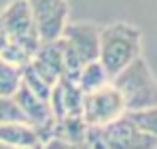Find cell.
Instances as JSON below:
<instances>
[{
	"mask_svg": "<svg viewBox=\"0 0 157 149\" xmlns=\"http://www.w3.org/2000/svg\"><path fill=\"white\" fill-rule=\"evenodd\" d=\"M38 46L40 38L26 0H10L0 10V58L24 66Z\"/></svg>",
	"mask_w": 157,
	"mask_h": 149,
	"instance_id": "6da1fadb",
	"label": "cell"
},
{
	"mask_svg": "<svg viewBox=\"0 0 157 149\" xmlns=\"http://www.w3.org/2000/svg\"><path fill=\"white\" fill-rule=\"evenodd\" d=\"M141 30L125 20L100 26L98 62L104 66L109 80L129 62L141 56Z\"/></svg>",
	"mask_w": 157,
	"mask_h": 149,
	"instance_id": "7a4b0ae2",
	"label": "cell"
},
{
	"mask_svg": "<svg viewBox=\"0 0 157 149\" xmlns=\"http://www.w3.org/2000/svg\"><path fill=\"white\" fill-rule=\"evenodd\" d=\"M84 143L90 149H157V133H147L123 111L104 125H88Z\"/></svg>",
	"mask_w": 157,
	"mask_h": 149,
	"instance_id": "3957f363",
	"label": "cell"
},
{
	"mask_svg": "<svg viewBox=\"0 0 157 149\" xmlns=\"http://www.w3.org/2000/svg\"><path fill=\"white\" fill-rule=\"evenodd\" d=\"M109 84L119 92L125 109H143V107H155L157 101V84L153 72L143 56L135 58L133 62L119 70Z\"/></svg>",
	"mask_w": 157,
	"mask_h": 149,
	"instance_id": "277c9868",
	"label": "cell"
},
{
	"mask_svg": "<svg viewBox=\"0 0 157 149\" xmlns=\"http://www.w3.org/2000/svg\"><path fill=\"white\" fill-rule=\"evenodd\" d=\"M100 26L94 22H68L60 34L64 54V78L74 80L86 64L98 60Z\"/></svg>",
	"mask_w": 157,
	"mask_h": 149,
	"instance_id": "5b68a950",
	"label": "cell"
},
{
	"mask_svg": "<svg viewBox=\"0 0 157 149\" xmlns=\"http://www.w3.org/2000/svg\"><path fill=\"white\" fill-rule=\"evenodd\" d=\"M125 111V103H123L119 92L107 82L105 86L92 92H86L82 96V117H84L86 125H104Z\"/></svg>",
	"mask_w": 157,
	"mask_h": 149,
	"instance_id": "8992f818",
	"label": "cell"
},
{
	"mask_svg": "<svg viewBox=\"0 0 157 149\" xmlns=\"http://www.w3.org/2000/svg\"><path fill=\"white\" fill-rule=\"evenodd\" d=\"M26 4L40 42H52L60 38L70 18L68 0H26Z\"/></svg>",
	"mask_w": 157,
	"mask_h": 149,
	"instance_id": "52a82bcc",
	"label": "cell"
},
{
	"mask_svg": "<svg viewBox=\"0 0 157 149\" xmlns=\"http://www.w3.org/2000/svg\"><path fill=\"white\" fill-rule=\"evenodd\" d=\"M28 66L44 84L52 88L64 76V54H62L60 40L40 42V46L34 50V54L28 60Z\"/></svg>",
	"mask_w": 157,
	"mask_h": 149,
	"instance_id": "ba28073f",
	"label": "cell"
},
{
	"mask_svg": "<svg viewBox=\"0 0 157 149\" xmlns=\"http://www.w3.org/2000/svg\"><path fill=\"white\" fill-rule=\"evenodd\" d=\"M82 90L76 86V82L62 76L50 90L48 105H50L52 119H66L82 115Z\"/></svg>",
	"mask_w": 157,
	"mask_h": 149,
	"instance_id": "9c48e42d",
	"label": "cell"
},
{
	"mask_svg": "<svg viewBox=\"0 0 157 149\" xmlns=\"http://www.w3.org/2000/svg\"><path fill=\"white\" fill-rule=\"evenodd\" d=\"M14 101L18 103V107L22 109L24 117L28 119L30 125H34L36 129L42 133V139H44V133H46L48 125L52 121V113H50V105L48 101H44L42 97H38L36 94H32L26 86L20 82L18 90L14 92Z\"/></svg>",
	"mask_w": 157,
	"mask_h": 149,
	"instance_id": "30bf717a",
	"label": "cell"
},
{
	"mask_svg": "<svg viewBox=\"0 0 157 149\" xmlns=\"http://www.w3.org/2000/svg\"><path fill=\"white\" fill-rule=\"evenodd\" d=\"M0 141L20 149H42V133L24 121L0 123Z\"/></svg>",
	"mask_w": 157,
	"mask_h": 149,
	"instance_id": "8fae6325",
	"label": "cell"
},
{
	"mask_svg": "<svg viewBox=\"0 0 157 149\" xmlns=\"http://www.w3.org/2000/svg\"><path fill=\"white\" fill-rule=\"evenodd\" d=\"M74 82H76V86L82 90V94H86V92H92V90H98V88H101V86H105L107 82H109V76L105 74L104 66L98 60H94V62H90V64H86L84 68L76 74Z\"/></svg>",
	"mask_w": 157,
	"mask_h": 149,
	"instance_id": "7c38bea8",
	"label": "cell"
},
{
	"mask_svg": "<svg viewBox=\"0 0 157 149\" xmlns=\"http://www.w3.org/2000/svg\"><path fill=\"white\" fill-rule=\"evenodd\" d=\"M22 82V66L10 64L0 58V96H14Z\"/></svg>",
	"mask_w": 157,
	"mask_h": 149,
	"instance_id": "4fadbf2b",
	"label": "cell"
},
{
	"mask_svg": "<svg viewBox=\"0 0 157 149\" xmlns=\"http://www.w3.org/2000/svg\"><path fill=\"white\" fill-rule=\"evenodd\" d=\"M10 121H24L28 123V119L24 117L22 109L18 107V103L14 101V97L0 96V123H10Z\"/></svg>",
	"mask_w": 157,
	"mask_h": 149,
	"instance_id": "5bb4252c",
	"label": "cell"
},
{
	"mask_svg": "<svg viewBox=\"0 0 157 149\" xmlns=\"http://www.w3.org/2000/svg\"><path fill=\"white\" fill-rule=\"evenodd\" d=\"M42 149H90L84 141H60V139H48V141L42 143Z\"/></svg>",
	"mask_w": 157,
	"mask_h": 149,
	"instance_id": "9a60e30c",
	"label": "cell"
},
{
	"mask_svg": "<svg viewBox=\"0 0 157 149\" xmlns=\"http://www.w3.org/2000/svg\"><path fill=\"white\" fill-rule=\"evenodd\" d=\"M0 149H20V147H12V145H6V143L0 141Z\"/></svg>",
	"mask_w": 157,
	"mask_h": 149,
	"instance_id": "2e32d148",
	"label": "cell"
}]
</instances>
